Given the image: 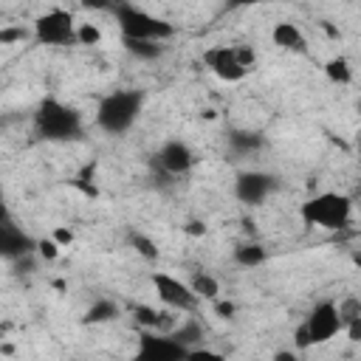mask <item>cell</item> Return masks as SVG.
<instances>
[{
    "label": "cell",
    "mask_w": 361,
    "mask_h": 361,
    "mask_svg": "<svg viewBox=\"0 0 361 361\" xmlns=\"http://www.w3.org/2000/svg\"><path fill=\"white\" fill-rule=\"evenodd\" d=\"M127 243H130V248H133L135 254H141L147 262H155V259H158V245H155L147 234H141V231H127Z\"/></svg>",
    "instance_id": "cell-21"
},
{
    "label": "cell",
    "mask_w": 361,
    "mask_h": 361,
    "mask_svg": "<svg viewBox=\"0 0 361 361\" xmlns=\"http://www.w3.org/2000/svg\"><path fill=\"white\" fill-rule=\"evenodd\" d=\"M268 259V251L259 245V243H240L234 248V262L243 265V268H257Z\"/></svg>",
    "instance_id": "cell-18"
},
{
    "label": "cell",
    "mask_w": 361,
    "mask_h": 361,
    "mask_svg": "<svg viewBox=\"0 0 361 361\" xmlns=\"http://www.w3.org/2000/svg\"><path fill=\"white\" fill-rule=\"evenodd\" d=\"M82 113L56 96H45L34 110V135L39 141L65 144L82 138Z\"/></svg>",
    "instance_id": "cell-1"
},
{
    "label": "cell",
    "mask_w": 361,
    "mask_h": 361,
    "mask_svg": "<svg viewBox=\"0 0 361 361\" xmlns=\"http://www.w3.org/2000/svg\"><path fill=\"white\" fill-rule=\"evenodd\" d=\"M234 310H237V307H234L231 302H223V299H214V313H217L220 319H231V316H234Z\"/></svg>",
    "instance_id": "cell-28"
},
{
    "label": "cell",
    "mask_w": 361,
    "mask_h": 361,
    "mask_svg": "<svg viewBox=\"0 0 361 361\" xmlns=\"http://www.w3.org/2000/svg\"><path fill=\"white\" fill-rule=\"evenodd\" d=\"M338 310H341V319H344V322H350L353 316H358V313H361V305H358L355 299H347V302H341V305H338Z\"/></svg>",
    "instance_id": "cell-26"
},
{
    "label": "cell",
    "mask_w": 361,
    "mask_h": 361,
    "mask_svg": "<svg viewBox=\"0 0 361 361\" xmlns=\"http://www.w3.org/2000/svg\"><path fill=\"white\" fill-rule=\"evenodd\" d=\"M110 3H113V8H116V6H121V3H130V0H110Z\"/></svg>",
    "instance_id": "cell-33"
},
{
    "label": "cell",
    "mask_w": 361,
    "mask_h": 361,
    "mask_svg": "<svg viewBox=\"0 0 361 361\" xmlns=\"http://www.w3.org/2000/svg\"><path fill=\"white\" fill-rule=\"evenodd\" d=\"M299 217L307 228L341 231L353 217V200L341 192H319L299 206Z\"/></svg>",
    "instance_id": "cell-3"
},
{
    "label": "cell",
    "mask_w": 361,
    "mask_h": 361,
    "mask_svg": "<svg viewBox=\"0 0 361 361\" xmlns=\"http://www.w3.org/2000/svg\"><path fill=\"white\" fill-rule=\"evenodd\" d=\"M138 358L144 361H180V358H189V350L172 338L169 333H161V330H144L138 333Z\"/></svg>",
    "instance_id": "cell-8"
},
{
    "label": "cell",
    "mask_w": 361,
    "mask_h": 361,
    "mask_svg": "<svg viewBox=\"0 0 361 361\" xmlns=\"http://www.w3.org/2000/svg\"><path fill=\"white\" fill-rule=\"evenodd\" d=\"M344 333H347V338H350V341L361 344V313H358V316H353L350 322H344Z\"/></svg>",
    "instance_id": "cell-25"
},
{
    "label": "cell",
    "mask_w": 361,
    "mask_h": 361,
    "mask_svg": "<svg viewBox=\"0 0 361 361\" xmlns=\"http://www.w3.org/2000/svg\"><path fill=\"white\" fill-rule=\"evenodd\" d=\"M169 336H172V338H178V341L186 347V350H195L197 344H203L206 330H203V324H200L197 319H186V322L175 324V327L169 330Z\"/></svg>",
    "instance_id": "cell-15"
},
{
    "label": "cell",
    "mask_w": 361,
    "mask_h": 361,
    "mask_svg": "<svg viewBox=\"0 0 361 361\" xmlns=\"http://www.w3.org/2000/svg\"><path fill=\"white\" fill-rule=\"evenodd\" d=\"M144 93L141 90H113L96 107V124L107 135H124L141 116Z\"/></svg>",
    "instance_id": "cell-2"
},
{
    "label": "cell",
    "mask_w": 361,
    "mask_h": 361,
    "mask_svg": "<svg viewBox=\"0 0 361 361\" xmlns=\"http://www.w3.org/2000/svg\"><path fill=\"white\" fill-rule=\"evenodd\" d=\"M353 259H355V265H358V268H361V254H355V257H353Z\"/></svg>",
    "instance_id": "cell-34"
},
{
    "label": "cell",
    "mask_w": 361,
    "mask_h": 361,
    "mask_svg": "<svg viewBox=\"0 0 361 361\" xmlns=\"http://www.w3.org/2000/svg\"><path fill=\"white\" fill-rule=\"evenodd\" d=\"M274 358H276V361H293V358H296V353H276Z\"/></svg>",
    "instance_id": "cell-32"
},
{
    "label": "cell",
    "mask_w": 361,
    "mask_h": 361,
    "mask_svg": "<svg viewBox=\"0 0 361 361\" xmlns=\"http://www.w3.org/2000/svg\"><path fill=\"white\" fill-rule=\"evenodd\" d=\"M183 228H186V234H192V237H203V234H206V226H203L200 220H189Z\"/></svg>",
    "instance_id": "cell-31"
},
{
    "label": "cell",
    "mask_w": 361,
    "mask_h": 361,
    "mask_svg": "<svg viewBox=\"0 0 361 361\" xmlns=\"http://www.w3.org/2000/svg\"><path fill=\"white\" fill-rule=\"evenodd\" d=\"M279 192V178L262 169H245L234 178V197L245 206H262L271 195Z\"/></svg>",
    "instance_id": "cell-7"
},
{
    "label": "cell",
    "mask_w": 361,
    "mask_h": 361,
    "mask_svg": "<svg viewBox=\"0 0 361 361\" xmlns=\"http://www.w3.org/2000/svg\"><path fill=\"white\" fill-rule=\"evenodd\" d=\"M85 8H93V11H113V3L110 0H82Z\"/></svg>",
    "instance_id": "cell-29"
},
{
    "label": "cell",
    "mask_w": 361,
    "mask_h": 361,
    "mask_svg": "<svg viewBox=\"0 0 361 361\" xmlns=\"http://www.w3.org/2000/svg\"><path fill=\"white\" fill-rule=\"evenodd\" d=\"M203 65L223 82H240L245 79L248 68L243 65L237 45H212L203 51Z\"/></svg>",
    "instance_id": "cell-10"
},
{
    "label": "cell",
    "mask_w": 361,
    "mask_h": 361,
    "mask_svg": "<svg viewBox=\"0 0 361 361\" xmlns=\"http://www.w3.org/2000/svg\"><path fill=\"white\" fill-rule=\"evenodd\" d=\"M23 39H28V28H23V25H3L0 28V42L3 45L23 42Z\"/></svg>",
    "instance_id": "cell-23"
},
{
    "label": "cell",
    "mask_w": 361,
    "mask_h": 361,
    "mask_svg": "<svg viewBox=\"0 0 361 361\" xmlns=\"http://www.w3.org/2000/svg\"><path fill=\"white\" fill-rule=\"evenodd\" d=\"M262 3H271V0H226V8H248V6H262Z\"/></svg>",
    "instance_id": "cell-30"
},
{
    "label": "cell",
    "mask_w": 361,
    "mask_h": 361,
    "mask_svg": "<svg viewBox=\"0 0 361 361\" xmlns=\"http://www.w3.org/2000/svg\"><path fill=\"white\" fill-rule=\"evenodd\" d=\"M152 288L158 293V299L169 307V310H195L200 296L192 290L189 282H180L178 276L172 274H164V271H155L152 274Z\"/></svg>",
    "instance_id": "cell-9"
},
{
    "label": "cell",
    "mask_w": 361,
    "mask_h": 361,
    "mask_svg": "<svg viewBox=\"0 0 361 361\" xmlns=\"http://www.w3.org/2000/svg\"><path fill=\"white\" fill-rule=\"evenodd\" d=\"M102 42V31L93 23H82L76 28V45H99Z\"/></svg>",
    "instance_id": "cell-22"
},
{
    "label": "cell",
    "mask_w": 361,
    "mask_h": 361,
    "mask_svg": "<svg viewBox=\"0 0 361 361\" xmlns=\"http://www.w3.org/2000/svg\"><path fill=\"white\" fill-rule=\"evenodd\" d=\"M59 243L54 240V237H42V240H37V254L42 257V259H56L59 257Z\"/></svg>",
    "instance_id": "cell-24"
},
{
    "label": "cell",
    "mask_w": 361,
    "mask_h": 361,
    "mask_svg": "<svg viewBox=\"0 0 361 361\" xmlns=\"http://www.w3.org/2000/svg\"><path fill=\"white\" fill-rule=\"evenodd\" d=\"M113 17L118 23V31L121 37H133V39H158V42H166L175 37V25L164 17H155L133 3H121L113 8Z\"/></svg>",
    "instance_id": "cell-5"
},
{
    "label": "cell",
    "mask_w": 361,
    "mask_h": 361,
    "mask_svg": "<svg viewBox=\"0 0 361 361\" xmlns=\"http://www.w3.org/2000/svg\"><path fill=\"white\" fill-rule=\"evenodd\" d=\"M226 144L234 155H254L265 147V135L259 130H251V127H231L226 133Z\"/></svg>",
    "instance_id": "cell-13"
},
{
    "label": "cell",
    "mask_w": 361,
    "mask_h": 361,
    "mask_svg": "<svg viewBox=\"0 0 361 361\" xmlns=\"http://www.w3.org/2000/svg\"><path fill=\"white\" fill-rule=\"evenodd\" d=\"M118 313H121V307H118L113 299H96V302L85 310L82 324H104V322L118 319Z\"/></svg>",
    "instance_id": "cell-17"
},
{
    "label": "cell",
    "mask_w": 361,
    "mask_h": 361,
    "mask_svg": "<svg viewBox=\"0 0 361 361\" xmlns=\"http://www.w3.org/2000/svg\"><path fill=\"white\" fill-rule=\"evenodd\" d=\"M51 237H54V240H56V243H59L62 248L73 243V231H71V228H65V226H59V228H54V234H51Z\"/></svg>",
    "instance_id": "cell-27"
},
{
    "label": "cell",
    "mask_w": 361,
    "mask_h": 361,
    "mask_svg": "<svg viewBox=\"0 0 361 361\" xmlns=\"http://www.w3.org/2000/svg\"><path fill=\"white\" fill-rule=\"evenodd\" d=\"M341 330H344V319H341L338 305L333 299H324V302L313 305L310 313L305 316V322L296 327L293 344L299 350H307V347H316V344H327Z\"/></svg>",
    "instance_id": "cell-4"
},
{
    "label": "cell",
    "mask_w": 361,
    "mask_h": 361,
    "mask_svg": "<svg viewBox=\"0 0 361 361\" xmlns=\"http://www.w3.org/2000/svg\"><path fill=\"white\" fill-rule=\"evenodd\" d=\"M271 39H274V45L282 48V51L307 54V37H305L302 28L293 25V23H276L274 31H271Z\"/></svg>",
    "instance_id": "cell-14"
},
{
    "label": "cell",
    "mask_w": 361,
    "mask_h": 361,
    "mask_svg": "<svg viewBox=\"0 0 361 361\" xmlns=\"http://www.w3.org/2000/svg\"><path fill=\"white\" fill-rule=\"evenodd\" d=\"M155 166H158L161 172L172 175V178H180V175H186V172L195 166V152H192V147H189L186 141L169 138V141H164L161 149L155 152Z\"/></svg>",
    "instance_id": "cell-11"
},
{
    "label": "cell",
    "mask_w": 361,
    "mask_h": 361,
    "mask_svg": "<svg viewBox=\"0 0 361 361\" xmlns=\"http://www.w3.org/2000/svg\"><path fill=\"white\" fill-rule=\"evenodd\" d=\"M0 254L14 262L25 254H37V240L31 234H25L8 214H3V226H0Z\"/></svg>",
    "instance_id": "cell-12"
},
{
    "label": "cell",
    "mask_w": 361,
    "mask_h": 361,
    "mask_svg": "<svg viewBox=\"0 0 361 361\" xmlns=\"http://www.w3.org/2000/svg\"><path fill=\"white\" fill-rule=\"evenodd\" d=\"M189 285H192V290L200 296V299H217L220 296V282L209 274V271H192V276H189Z\"/></svg>",
    "instance_id": "cell-19"
},
{
    "label": "cell",
    "mask_w": 361,
    "mask_h": 361,
    "mask_svg": "<svg viewBox=\"0 0 361 361\" xmlns=\"http://www.w3.org/2000/svg\"><path fill=\"white\" fill-rule=\"evenodd\" d=\"M121 42H124V48H127V54L130 56H135V59H158V56H164V42H158V39H133V37H121Z\"/></svg>",
    "instance_id": "cell-16"
},
{
    "label": "cell",
    "mask_w": 361,
    "mask_h": 361,
    "mask_svg": "<svg viewBox=\"0 0 361 361\" xmlns=\"http://www.w3.org/2000/svg\"><path fill=\"white\" fill-rule=\"evenodd\" d=\"M324 76L333 82V85H350L353 82V68L344 56H330L324 62Z\"/></svg>",
    "instance_id": "cell-20"
},
{
    "label": "cell",
    "mask_w": 361,
    "mask_h": 361,
    "mask_svg": "<svg viewBox=\"0 0 361 361\" xmlns=\"http://www.w3.org/2000/svg\"><path fill=\"white\" fill-rule=\"evenodd\" d=\"M76 17L68 8H48L45 14H39L34 20V39L39 45H51V48H62V45H73L76 42Z\"/></svg>",
    "instance_id": "cell-6"
},
{
    "label": "cell",
    "mask_w": 361,
    "mask_h": 361,
    "mask_svg": "<svg viewBox=\"0 0 361 361\" xmlns=\"http://www.w3.org/2000/svg\"><path fill=\"white\" fill-rule=\"evenodd\" d=\"M358 116H361V99H358Z\"/></svg>",
    "instance_id": "cell-35"
}]
</instances>
